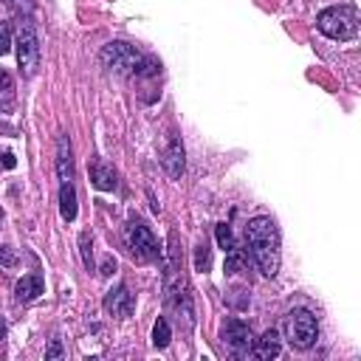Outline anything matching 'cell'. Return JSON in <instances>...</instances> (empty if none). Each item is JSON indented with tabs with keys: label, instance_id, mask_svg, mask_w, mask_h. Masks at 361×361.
Segmentation results:
<instances>
[{
	"label": "cell",
	"instance_id": "8992f818",
	"mask_svg": "<svg viewBox=\"0 0 361 361\" xmlns=\"http://www.w3.org/2000/svg\"><path fill=\"white\" fill-rule=\"evenodd\" d=\"M17 62L23 68L25 76H31L39 65V39H37V28L31 20L20 23V37H17Z\"/></svg>",
	"mask_w": 361,
	"mask_h": 361
},
{
	"label": "cell",
	"instance_id": "d6986e66",
	"mask_svg": "<svg viewBox=\"0 0 361 361\" xmlns=\"http://www.w3.org/2000/svg\"><path fill=\"white\" fill-rule=\"evenodd\" d=\"M195 268H197V271H206V268H209V248H206V245H200V248H197Z\"/></svg>",
	"mask_w": 361,
	"mask_h": 361
},
{
	"label": "cell",
	"instance_id": "9a60e30c",
	"mask_svg": "<svg viewBox=\"0 0 361 361\" xmlns=\"http://www.w3.org/2000/svg\"><path fill=\"white\" fill-rule=\"evenodd\" d=\"M169 324H166V319H158L155 322V327H152V344L155 347H166L169 344Z\"/></svg>",
	"mask_w": 361,
	"mask_h": 361
},
{
	"label": "cell",
	"instance_id": "8fae6325",
	"mask_svg": "<svg viewBox=\"0 0 361 361\" xmlns=\"http://www.w3.org/2000/svg\"><path fill=\"white\" fill-rule=\"evenodd\" d=\"M42 276L39 274H25L20 282H17V288H14V293H17V302H34L39 293H42Z\"/></svg>",
	"mask_w": 361,
	"mask_h": 361
},
{
	"label": "cell",
	"instance_id": "e0dca14e",
	"mask_svg": "<svg viewBox=\"0 0 361 361\" xmlns=\"http://www.w3.org/2000/svg\"><path fill=\"white\" fill-rule=\"evenodd\" d=\"M79 245H82V259H85V268H87V271H93V254H90V234H87V231L79 237Z\"/></svg>",
	"mask_w": 361,
	"mask_h": 361
},
{
	"label": "cell",
	"instance_id": "52a82bcc",
	"mask_svg": "<svg viewBox=\"0 0 361 361\" xmlns=\"http://www.w3.org/2000/svg\"><path fill=\"white\" fill-rule=\"evenodd\" d=\"M141 56H144V54H138V51H135L133 45H127V42H110V45H104V51H102L104 68H110V71H116V73H135Z\"/></svg>",
	"mask_w": 361,
	"mask_h": 361
},
{
	"label": "cell",
	"instance_id": "6da1fadb",
	"mask_svg": "<svg viewBox=\"0 0 361 361\" xmlns=\"http://www.w3.org/2000/svg\"><path fill=\"white\" fill-rule=\"evenodd\" d=\"M245 240H248L251 257L259 265V271L265 276H274L279 271V231H276V223L268 214H259V217L248 220Z\"/></svg>",
	"mask_w": 361,
	"mask_h": 361
},
{
	"label": "cell",
	"instance_id": "5b68a950",
	"mask_svg": "<svg viewBox=\"0 0 361 361\" xmlns=\"http://www.w3.org/2000/svg\"><path fill=\"white\" fill-rule=\"evenodd\" d=\"M127 245H130V251H133L135 257H141V259H147V262H152V259L161 257L158 240L152 237L149 226H144V220H138V217H130V220H127Z\"/></svg>",
	"mask_w": 361,
	"mask_h": 361
},
{
	"label": "cell",
	"instance_id": "ac0fdd59",
	"mask_svg": "<svg viewBox=\"0 0 361 361\" xmlns=\"http://www.w3.org/2000/svg\"><path fill=\"white\" fill-rule=\"evenodd\" d=\"M8 48H11V28H8V23H0V56Z\"/></svg>",
	"mask_w": 361,
	"mask_h": 361
},
{
	"label": "cell",
	"instance_id": "277c9868",
	"mask_svg": "<svg viewBox=\"0 0 361 361\" xmlns=\"http://www.w3.org/2000/svg\"><path fill=\"white\" fill-rule=\"evenodd\" d=\"M285 333H288V341L296 350H310L319 338L316 316L310 310H290L288 319H285Z\"/></svg>",
	"mask_w": 361,
	"mask_h": 361
},
{
	"label": "cell",
	"instance_id": "9c48e42d",
	"mask_svg": "<svg viewBox=\"0 0 361 361\" xmlns=\"http://www.w3.org/2000/svg\"><path fill=\"white\" fill-rule=\"evenodd\" d=\"M104 310L113 316H130L133 313V296L127 290V285H118L113 290H107L104 296Z\"/></svg>",
	"mask_w": 361,
	"mask_h": 361
},
{
	"label": "cell",
	"instance_id": "7c38bea8",
	"mask_svg": "<svg viewBox=\"0 0 361 361\" xmlns=\"http://www.w3.org/2000/svg\"><path fill=\"white\" fill-rule=\"evenodd\" d=\"M164 166H166V172H169L172 178H180V172H183V144H180L178 138L169 141L166 155H164Z\"/></svg>",
	"mask_w": 361,
	"mask_h": 361
},
{
	"label": "cell",
	"instance_id": "2e32d148",
	"mask_svg": "<svg viewBox=\"0 0 361 361\" xmlns=\"http://www.w3.org/2000/svg\"><path fill=\"white\" fill-rule=\"evenodd\" d=\"M214 234H217V243H220V248H223L226 254L237 248V245H234V237H231V228H228L226 223H220V226L214 228Z\"/></svg>",
	"mask_w": 361,
	"mask_h": 361
},
{
	"label": "cell",
	"instance_id": "4fadbf2b",
	"mask_svg": "<svg viewBox=\"0 0 361 361\" xmlns=\"http://www.w3.org/2000/svg\"><path fill=\"white\" fill-rule=\"evenodd\" d=\"M90 180H93V186L96 189H113L116 186V172L107 166V164H93V169H90Z\"/></svg>",
	"mask_w": 361,
	"mask_h": 361
},
{
	"label": "cell",
	"instance_id": "30bf717a",
	"mask_svg": "<svg viewBox=\"0 0 361 361\" xmlns=\"http://www.w3.org/2000/svg\"><path fill=\"white\" fill-rule=\"evenodd\" d=\"M251 355H257V358H262V361L276 358V355H279V333L271 327V330H265L259 338H254V353H251Z\"/></svg>",
	"mask_w": 361,
	"mask_h": 361
},
{
	"label": "cell",
	"instance_id": "3957f363",
	"mask_svg": "<svg viewBox=\"0 0 361 361\" xmlns=\"http://www.w3.org/2000/svg\"><path fill=\"white\" fill-rule=\"evenodd\" d=\"M316 25L330 39H353L358 31V14L353 6H330L316 17Z\"/></svg>",
	"mask_w": 361,
	"mask_h": 361
},
{
	"label": "cell",
	"instance_id": "ba28073f",
	"mask_svg": "<svg viewBox=\"0 0 361 361\" xmlns=\"http://www.w3.org/2000/svg\"><path fill=\"white\" fill-rule=\"evenodd\" d=\"M223 338H226V344L231 347V353H234L237 358H248V355L254 353V333H251V327H248L245 322H240V319H228V322H226Z\"/></svg>",
	"mask_w": 361,
	"mask_h": 361
},
{
	"label": "cell",
	"instance_id": "7a4b0ae2",
	"mask_svg": "<svg viewBox=\"0 0 361 361\" xmlns=\"http://www.w3.org/2000/svg\"><path fill=\"white\" fill-rule=\"evenodd\" d=\"M56 178H59V214L65 223L76 220V186H73V158L68 135L56 141Z\"/></svg>",
	"mask_w": 361,
	"mask_h": 361
},
{
	"label": "cell",
	"instance_id": "44dd1931",
	"mask_svg": "<svg viewBox=\"0 0 361 361\" xmlns=\"http://www.w3.org/2000/svg\"><path fill=\"white\" fill-rule=\"evenodd\" d=\"M3 336H6V322L0 319V338H3Z\"/></svg>",
	"mask_w": 361,
	"mask_h": 361
},
{
	"label": "cell",
	"instance_id": "ffe728a7",
	"mask_svg": "<svg viewBox=\"0 0 361 361\" xmlns=\"http://www.w3.org/2000/svg\"><path fill=\"white\" fill-rule=\"evenodd\" d=\"M59 355H62V344H59V341H54V344L45 350V358H59Z\"/></svg>",
	"mask_w": 361,
	"mask_h": 361
},
{
	"label": "cell",
	"instance_id": "5bb4252c",
	"mask_svg": "<svg viewBox=\"0 0 361 361\" xmlns=\"http://www.w3.org/2000/svg\"><path fill=\"white\" fill-rule=\"evenodd\" d=\"M14 104V82L11 76L0 68V110H8Z\"/></svg>",
	"mask_w": 361,
	"mask_h": 361
}]
</instances>
